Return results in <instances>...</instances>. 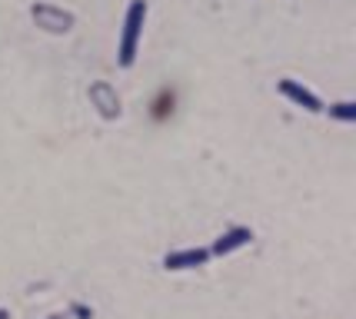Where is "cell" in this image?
Masks as SVG:
<instances>
[{
    "instance_id": "cell-1",
    "label": "cell",
    "mask_w": 356,
    "mask_h": 319,
    "mask_svg": "<svg viewBox=\"0 0 356 319\" xmlns=\"http://www.w3.org/2000/svg\"><path fill=\"white\" fill-rule=\"evenodd\" d=\"M143 24H147V0H130L124 17V31H120V47H117V63L120 67H134L140 50V37H143Z\"/></svg>"
},
{
    "instance_id": "cell-2",
    "label": "cell",
    "mask_w": 356,
    "mask_h": 319,
    "mask_svg": "<svg viewBox=\"0 0 356 319\" xmlns=\"http://www.w3.org/2000/svg\"><path fill=\"white\" fill-rule=\"evenodd\" d=\"M277 90L290 100L293 106H300V110H307V113H323L326 106H323V100L316 97V93L310 90V87H303L300 80H290V76H283L277 83Z\"/></svg>"
},
{
    "instance_id": "cell-3",
    "label": "cell",
    "mask_w": 356,
    "mask_h": 319,
    "mask_svg": "<svg viewBox=\"0 0 356 319\" xmlns=\"http://www.w3.org/2000/svg\"><path fill=\"white\" fill-rule=\"evenodd\" d=\"M253 240V229L250 227H230L227 233H220L217 240H213V246H210V256H230V253H236V250H243V246Z\"/></svg>"
},
{
    "instance_id": "cell-4",
    "label": "cell",
    "mask_w": 356,
    "mask_h": 319,
    "mask_svg": "<svg viewBox=\"0 0 356 319\" xmlns=\"http://www.w3.org/2000/svg\"><path fill=\"white\" fill-rule=\"evenodd\" d=\"M210 256V250H203V246H190V250H177V253H167L163 256V270H170V273H180V270H197L203 266Z\"/></svg>"
},
{
    "instance_id": "cell-5",
    "label": "cell",
    "mask_w": 356,
    "mask_h": 319,
    "mask_svg": "<svg viewBox=\"0 0 356 319\" xmlns=\"http://www.w3.org/2000/svg\"><path fill=\"white\" fill-rule=\"evenodd\" d=\"M330 117L340 123H353L356 120V104H350V100H343V104H333L330 106Z\"/></svg>"
},
{
    "instance_id": "cell-6",
    "label": "cell",
    "mask_w": 356,
    "mask_h": 319,
    "mask_svg": "<svg viewBox=\"0 0 356 319\" xmlns=\"http://www.w3.org/2000/svg\"><path fill=\"white\" fill-rule=\"evenodd\" d=\"M0 319H10V313H7V309H0Z\"/></svg>"
}]
</instances>
